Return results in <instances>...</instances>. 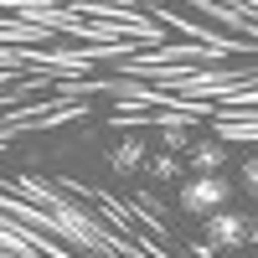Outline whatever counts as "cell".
<instances>
[{"label":"cell","mask_w":258,"mask_h":258,"mask_svg":"<svg viewBox=\"0 0 258 258\" xmlns=\"http://www.w3.org/2000/svg\"><path fill=\"white\" fill-rule=\"evenodd\" d=\"M119 165H124V170L140 165V145H124V150H119Z\"/></svg>","instance_id":"obj_6"},{"label":"cell","mask_w":258,"mask_h":258,"mask_svg":"<svg viewBox=\"0 0 258 258\" xmlns=\"http://www.w3.org/2000/svg\"><path fill=\"white\" fill-rule=\"evenodd\" d=\"M191 165H197V170H222L227 165V150L217 140H202V145H191Z\"/></svg>","instance_id":"obj_3"},{"label":"cell","mask_w":258,"mask_h":258,"mask_svg":"<svg viewBox=\"0 0 258 258\" xmlns=\"http://www.w3.org/2000/svg\"><path fill=\"white\" fill-rule=\"evenodd\" d=\"M243 186H248V191H258V155H248V160H243Z\"/></svg>","instance_id":"obj_4"},{"label":"cell","mask_w":258,"mask_h":258,"mask_svg":"<svg viewBox=\"0 0 258 258\" xmlns=\"http://www.w3.org/2000/svg\"><path fill=\"white\" fill-rule=\"evenodd\" d=\"M176 170H181V165L170 160V155H160V160H155V176H160V181H176Z\"/></svg>","instance_id":"obj_5"},{"label":"cell","mask_w":258,"mask_h":258,"mask_svg":"<svg viewBox=\"0 0 258 258\" xmlns=\"http://www.w3.org/2000/svg\"><path fill=\"white\" fill-rule=\"evenodd\" d=\"M207 243H212V248H243V243H248V217L217 207V212L207 217Z\"/></svg>","instance_id":"obj_2"},{"label":"cell","mask_w":258,"mask_h":258,"mask_svg":"<svg viewBox=\"0 0 258 258\" xmlns=\"http://www.w3.org/2000/svg\"><path fill=\"white\" fill-rule=\"evenodd\" d=\"M232 202V186L222 170H197L186 186H181V212H191V217H212L217 207Z\"/></svg>","instance_id":"obj_1"},{"label":"cell","mask_w":258,"mask_h":258,"mask_svg":"<svg viewBox=\"0 0 258 258\" xmlns=\"http://www.w3.org/2000/svg\"><path fill=\"white\" fill-rule=\"evenodd\" d=\"M248 243H258V217H253V222H248Z\"/></svg>","instance_id":"obj_7"}]
</instances>
